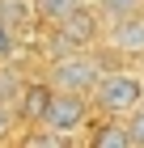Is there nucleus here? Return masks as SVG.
Listing matches in <instances>:
<instances>
[{"label": "nucleus", "mask_w": 144, "mask_h": 148, "mask_svg": "<svg viewBox=\"0 0 144 148\" xmlns=\"http://www.w3.org/2000/svg\"><path fill=\"white\" fill-rule=\"evenodd\" d=\"M55 34V55H68V51H81V47H93L102 34V13H98V0L93 4H76L59 25H51Z\"/></svg>", "instance_id": "obj_3"}, {"label": "nucleus", "mask_w": 144, "mask_h": 148, "mask_svg": "<svg viewBox=\"0 0 144 148\" xmlns=\"http://www.w3.org/2000/svg\"><path fill=\"white\" fill-rule=\"evenodd\" d=\"M110 47L114 51H144V13H110Z\"/></svg>", "instance_id": "obj_5"}, {"label": "nucleus", "mask_w": 144, "mask_h": 148, "mask_svg": "<svg viewBox=\"0 0 144 148\" xmlns=\"http://www.w3.org/2000/svg\"><path fill=\"white\" fill-rule=\"evenodd\" d=\"M76 4H85V0H34V21H43V25H59L68 13L76 9Z\"/></svg>", "instance_id": "obj_8"}, {"label": "nucleus", "mask_w": 144, "mask_h": 148, "mask_svg": "<svg viewBox=\"0 0 144 148\" xmlns=\"http://www.w3.org/2000/svg\"><path fill=\"white\" fill-rule=\"evenodd\" d=\"M13 51H17V30L0 17V64H4V59H13Z\"/></svg>", "instance_id": "obj_12"}, {"label": "nucleus", "mask_w": 144, "mask_h": 148, "mask_svg": "<svg viewBox=\"0 0 144 148\" xmlns=\"http://www.w3.org/2000/svg\"><path fill=\"white\" fill-rule=\"evenodd\" d=\"M89 97H93V106L102 114H127L144 102V76L140 72H123V68L102 72V80L93 85Z\"/></svg>", "instance_id": "obj_1"}, {"label": "nucleus", "mask_w": 144, "mask_h": 148, "mask_svg": "<svg viewBox=\"0 0 144 148\" xmlns=\"http://www.w3.org/2000/svg\"><path fill=\"white\" fill-rule=\"evenodd\" d=\"M98 9H106V13H127V9H140V0H98Z\"/></svg>", "instance_id": "obj_13"}, {"label": "nucleus", "mask_w": 144, "mask_h": 148, "mask_svg": "<svg viewBox=\"0 0 144 148\" xmlns=\"http://www.w3.org/2000/svg\"><path fill=\"white\" fill-rule=\"evenodd\" d=\"M51 80H25V89L21 97H17V114H21V123H34V127H43V114L47 106H51Z\"/></svg>", "instance_id": "obj_6"}, {"label": "nucleus", "mask_w": 144, "mask_h": 148, "mask_svg": "<svg viewBox=\"0 0 144 148\" xmlns=\"http://www.w3.org/2000/svg\"><path fill=\"white\" fill-rule=\"evenodd\" d=\"M93 148H132V131L123 123V114H110V119H102L93 127V136H89Z\"/></svg>", "instance_id": "obj_7"}, {"label": "nucleus", "mask_w": 144, "mask_h": 148, "mask_svg": "<svg viewBox=\"0 0 144 148\" xmlns=\"http://www.w3.org/2000/svg\"><path fill=\"white\" fill-rule=\"evenodd\" d=\"M123 123H127V131H132V144H144V102L123 114Z\"/></svg>", "instance_id": "obj_10"}, {"label": "nucleus", "mask_w": 144, "mask_h": 148, "mask_svg": "<svg viewBox=\"0 0 144 148\" xmlns=\"http://www.w3.org/2000/svg\"><path fill=\"white\" fill-rule=\"evenodd\" d=\"M102 72L106 68L93 55H85V47H81V51H68V55L51 59L47 80H51V89H64V93H93V85L102 80Z\"/></svg>", "instance_id": "obj_2"}, {"label": "nucleus", "mask_w": 144, "mask_h": 148, "mask_svg": "<svg viewBox=\"0 0 144 148\" xmlns=\"http://www.w3.org/2000/svg\"><path fill=\"white\" fill-rule=\"evenodd\" d=\"M89 106H93L89 93H64V89H55L51 93V106H47V114H43V127H51L55 136L72 140L76 131H85V127L93 123V119H89Z\"/></svg>", "instance_id": "obj_4"}, {"label": "nucleus", "mask_w": 144, "mask_h": 148, "mask_svg": "<svg viewBox=\"0 0 144 148\" xmlns=\"http://www.w3.org/2000/svg\"><path fill=\"white\" fill-rule=\"evenodd\" d=\"M17 123H21V114H17V106H13V102H0V140H9Z\"/></svg>", "instance_id": "obj_11"}, {"label": "nucleus", "mask_w": 144, "mask_h": 148, "mask_svg": "<svg viewBox=\"0 0 144 148\" xmlns=\"http://www.w3.org/2000/svg\"><path fill=\"white\" fill-rule=\"evenodd\" d=\"M21 89H25V76L13 68L9 59H4V64H0V102H13V106H17Z\"/></svg>", "instance_id": "obj_9"}]
</instances>
